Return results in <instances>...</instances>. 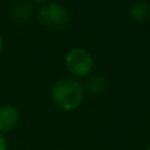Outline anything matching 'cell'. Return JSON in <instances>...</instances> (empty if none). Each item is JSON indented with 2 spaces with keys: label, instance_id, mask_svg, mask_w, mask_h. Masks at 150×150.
Listing matches in <instances>:
<instances>
[{
  "label": "cell",
  "instance_id": "9c48e42d",
  "mask_svg": "<svg viewBox=\"0 0 150 150\" xmlns=\"http://www.w3.org/2000/svg\"><path fill=\"white\" fill-rule=\"evenodd\" d=\"M32 1H35V3H44V4H45L48 0H32Z\"/></svg>",
  "mask_w": 150,
  "mask_h": 150
},
{
  "label": "cell",
  "instance_id": "6da1fadb",
  "mask_svg": "<svg viewBox=\"0 0 150 150\" xmlns=\"http://www.w3.org/2000/svg\"><path fill=\"white\" fill-rule=\"evenodd\" d=\"M84 85L74 77H61L52 86L53 105L62 112L76 110L84 101Z\"/></svg>",
  "mask_w": 150,
  "mask_h": 150
},
{
  "label": "cell",
  "instance_id": "8992f818",
  "mask_svg": "<svg viewBox=\"0 0 150 150\" xmlns=\"http://www.w3.org/2000/svg\"><path fill=\"white\" fill-rule=\"evenodd\" d=\"M9 15L16 23H28L32 16V7L27 1H17L11 7Z\"/></svg>",
  "mask_w": 150,
  "mask_h": 150
},
{
  "label": "cell",
  "instance_id": "3957f363",
  "mask_svg": "<svg viewBox=\"0 0 150 150\" xmlns=\"http://www.w3.org/2000/svg\"><path fill=\"white\" fill-rule=\"evenodd\" d=\"M93 57L81 47L72 48L65 56V68L74 79L88 77L93 71Z\"/></svg>",
  "mask_w": 150,
  "mask_h": 150
},
{
  "label": "cell",
  "instance_id": "277c9868",
  "mask_svg": "<svg viewBox=\"0 0 150 150\" xmlns=\"http://www.w3.org/2000/svg\"><path fill=\"white\" fill-rule=\"evenodd\" d=\"M19 110L13 105H6L0 108V133L12 132L19 124Z\"/></svg>",
  "mask_w": 150,
  "mask_h": 150
},
{
  "label": "cell",
  "instance_id": "5b68a950",
  "mask_svg": "<svg viewBox=\"0 0 150 150\" xmlns=\"http://www.w3.org/2000/svg\"><path fill=\"white\" fill-rule=\"evenodd\" d=\"M127 16L133 23L145 24L150 20V3L145 0L134 1L127 9Z\"/></svg>",
  "mask_w": 150,
  "mask_h": 150
},
{
  "label": "cell",
  "instance_id": "7a4b0ae2",
  "mask_svg": "<svg viewBox=\"0 0 150 150\" xmlns=\"http://www.w3.org/2000/svg\"><path fill=\"white\" fill-rule=\"evenodd\" d=\"M39 21L48 31L59 32L69 24L71 13L59 3H47L39 11Z\"/></svg>",
  "mask_w": 150,
  "mask_h": 150
},
{
  "label": "cell",
  "instance_id": "ba28073f",
  "mask_svg": "<svg viewBox=\"0 0 150 150\" xmlns=\"http://www.w3.org/2000/svg\"><path fill=\"white\" fill-rule=\"evenodd\" d=\"M0 150H8V142L1 133H0Z\"/></svg>",
  "mask_w": 150,
  "mask_h": 150
},
{
  "label": "cell",
  "instance_id": "30bf717a",
  "mask_svg": "<svg viewBox=\"0 0 150 150\" xmlns=\"http://www.w3.org/2000/svg\"><path fill=\"white\" fill-rule=\"evenodd\" d=\"M3 44H4V41H3V37L0 36V51L3 49Z\"/></svg>",
  "mask_w": 150,
  "mask_h": 150
},
{
  "label": "cell",
  "instance_id": "52a82bcc",
  "mask_svg": "<svg viewBox=\"0 0 150 150\" xmlns=\"http://www.w3.org/2000/svg\"><path fill=\"white\" fill-rule=\"evenodd\" d=\"M105 89H106V80L101 74H93L88 77L84 86V91H86L91 96H100Z\"/></svg>",
  "mask_w": 150,
  "mask_h": 150
},
{
  "label": "cell",
  "instance_id": "8fae6325",
  "mask_svg": "<svg viewBox=\"0 0 150 150\" xmlns=\"http://www.w3.org/2000/svg\"><path fill=\"white\" fill-rule=\"evenodd\" d=\"M145 150H150V144L147 145V146H146V149H145Z\"/></svg>",
  "mask_w": 150,
  "mask_h": 150
}]
</instances>
